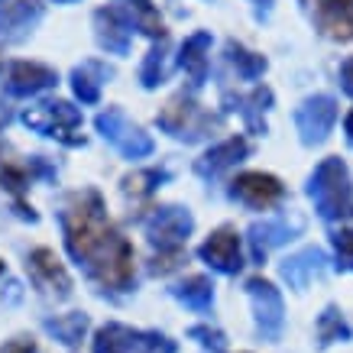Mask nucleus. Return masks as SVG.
Wrapping results in <instances>:
<instances>
[{"label": "nucleus", "instance_id": "nucleus-1", "mask_svg": "<svg viewBox=\"0 0 353 353\" xmlns=\"http://www.w3.org/2000/svg\"><path fill=\"white\" fill-rule=\"evenodd\" d=\"M65 246L78 266L94 279L101 289L130 292L137 282L133 246L104 211V198L94 188H85L68 198L62 211Z\"/></svg>", "mask_w": 353, "mask_h": 353}, {"label": "nucleus", "instance_id": "nucleus-2", "mask_svg": "<svg viewBox=\"0 0 353 353\" xmlns=\"http://www.w3.org/2000/svg\"><path fill=\"white\" fill-rule=\"evenodd\" d=\"M308 194L318 214L324 221H341V217H353V185L350 172L337 156L324 159L308 182Z\"/></svg>", "mask_w": 353, "mask_h": 353}, {"label": "nucleus", "instance_id": "nucleus-3", "mask_svg": "<svg viewBox=\"0 0 353 353\" xmlns=\"http://www.w3.org/2000/svg\"><path fill=\"white\" fill-rule=\"evenodd\" d=\"M23 123L30 130H39L46 137H55L68 143V146H78V143H85V137L78 133L81 130V114L78 108H72L68 101H43V104H36L23 114Z\"/></svg>", "mask_w": 353, "mask_h": 353}, {"label": "nucleus", "instance_id": "nucleus-4", "mask_svg": "<svg viewBox=\"0 0 353 353\" xmlns=\"http://www.w3.org/2000/svg\"><path fill=\"white\" fill-rule=\"evenodd\" d=\"M194 230V217L185 208H152L146 217V236L152 246H159V253H182L185 240Z\"/></svg>", "mask_w": 353, "mask_h": 353}, {"label": "nucleus", "instance_id": "nucleus-5", "mask_svg": "<svg viewBox=\"0 0 353 353\" xmlns=\"http://www.w3.org/2000/svg\"><path fill=\"white\" fill-rule=\"evenodd\" d=\"M97 133L108 139L114 150H120L127 159H143V156H150L152 152V139L137 127V123H130L127 114L120 108H108L104 114H97L94 120Z\"/></svg>", "mask_w": 353, "mask_h": 353}, {"label": "nucleus", "instance_id": "nucleus-6", "mask_svg": "<svg viewBox=\"0 0 353 353\" xmlns=\"http://www.w3.org/2000/svg\"><path fill=\"white\" fill-rule=\"evenodd\" d=\"M159 127L165 130V133H172L175 139L194 143V139L208 137V130L217 127V117H211L208 110H201L192 97H175V101H169V104L162 108Z\"/></svg>", "mask_w": 353, "mask_h": 353}, {"label": "nucleus", "instance_id": "nucleus-7", "mask_svg": "<svg viewBox=\"0 0 353 353\" xmlns=\"http://www.w3.org/2000/svg\"><path fill=\"white\" fill-rule=\"evenodd\" d=\"M52 179L55 172L52 165H46V159H30V162H20L13 159L10 150H0V185L7 188V192L17 198V208H20V217H26V221H36V214H32V208H26L23 204V192L30 188L32 179Z\"/></svg>", "mask_w": 353, "mask_h": 353}, {"label": "nucleus", "instance_id": "nucleus-8", "mask_svg": "<svg viewBox=\"0 0 353 353\" xmlns=\"http://www.w3.org/2000/svg\"><path fill=\"white\" fill-rule=\"evenodd\" d=\"M246 295L253 301V314H256V327L266 341H276L282 334V324H285V305H282V295L272 282L266 279H246Z\"/></svg>", "mask_w": 353, "mask_h": 353}, {"label": "nucleus", "instance_id": "nucleus-9", "mask_svg": "<svg viewBox=\"0 0 353 353\" xmlns=\"http://www.w3.org/2000/svg\"><path fill=\"white\" fill-rule=\"evenodd\" d=\"M198 256L211 269L224 272V276H236L243 269V250H240V236L230 227H221L198 246Z\"/></svg>", "mask_w": 353, "mask_h": 353}, {"label": "nucleus", "instance_id": "nucleus-10", "mask_svg": "<svg viewBox=\"0 0 353 353\" xmlns=\"http://www.w3.org/2000/svg\"><path fill=\"white\" fill-rule=\"evenodd\" d=\"M133 23H137V17L130 10H123V7H101L94 13L97 43L114 55H127L130 39H133Z\"/></svg>", "mask_w": 353, "mask_h": 353}, {"label": "nucleus", "instance_id": "nucleus-11", "mask_svg": "<svg viewBox=\"0 0 353 353\" xmlns=\"http://www.w3.org/2000/svg\"><path fill=\"white\" fill-rule=\"evenodd\" d=\"M314 26L331 39H353V0H305Z\"/></svg>", "mask_w": 353, "mask_h": 353}, {"label": "nucleus", "instance_id": "nucleus-12", "mask_svg": "<svg viewBox=\"0 0 353 353\" xmlns=\"http://www.w3.org/2000/svg\"><path fill=\"white\" fill-rule=\"evenodd\" d=\"M282 182H279L276 175H269V172H243V175H236L234 185H230V198L236 201L250 204V208H269V204H276L282 198Z\"/></svg>", "mask_w": 353, "mask_h": 353}, {"label": "nucleus", "instance_id": "nucleus-13", "mask_svg": "<svg viewBox=\"0 0 353 353\" xmlns=\"http://www.w3.org/2000/svg\"><path fill=\"white\" fill-rule=\"evenodd\" d=\"M334 120H337V104H334V97H327V94L308 97V101L299 108V114H295L299 133L308 146L311 143H321V139L331 133Z\"/></svg>", "mask_w": 353, "mask_h": 353}, {"label": "nucleus", "instance_id": "nucleus-14", "mask_svg": "<svg viewBox=\"0 0 353 353\" xmlns=\"http://www.w3.org/2000/svg\"><path fill=\"white\" fill-rule=\"evenodd\" d=\"M30 272H32V282L39 285L43 292L55 295V299H68L72 295V276L65 272V266L59 263L52 250H32L30 253Z\"/></svg>", "mask_w": 353, "mask_h": 353}, {"label": "nucleus", "instance_id": "nucleus-15", "mask_svg": "<svg viewBox=\"0 0 353 353\" xmlns=\"http://www.w3.org/2000/svg\"><path fill=\"white\" fill-rule=\"evenodd\" d=\"M59 81L49 65H39V62H13L10 65V75H7V91L13 97H32L46 91V88H52Z\"/></svg>", "mask_w": 353, "mask_h": 353}, {"label": "nucleus", "instance_id": "nucleus-16", "mask_svg": "<svg viewBox=\"0 0 353 353\" xmlns=\"http://www.w3.org/2000/svg\"><path fill=\"white\" fill-rule=\"evenodd\" d=\"M301 224L299 221H292L289 217H276V221H263V224H253L250 227V246H253V259L263 263L269 256V250L279 243H285L292 240V234H299Z\"/></svg>", "mask_w": 353, "mask_h": 353}, {"label": "nucleus", "instance_id": "nucleus-17", "mask_svg": "<svg viewBox=\"0 0 353 353\" xmlns=\"http://www.w3.org/2000/svg\"><path fill=\"white\" fill-rule=\"evenodd\" d=\"M250 152V146H246V139L243 137H230V139H224V143H217L214 150H208L201 156V159L194 162V172L198 175H217V172H224V169H230L234 162H240Z\"/></svg>", "mask_w": 353, "mask_h": 353}, {"label": "nucleus", "instance_id": "nucleus-18", "mask_svg": "<svg viewBox=\"0 0 353 353\" xmlns=\"http://www.w3.org/2000/svg\"><path fill=\"white\" fill-rule=\"evenodd\" d=\"M208 49H211V32H194L182 43V52H179V65L192 78L194 88L208 78Z\"/></svg>", "mask_w": 353, "mask_h": 353}, {"label": "nucleus", "instance_id": "nucleus-19", "mask_svg": "<svg viewBox=\"0 0 353 353\" xmlns=\"http://www.w3.org/2000/svg\"><path fill=\"white\" fill-rule=\"evenodd\" d=\"M43 17V7H39V0H13L3 7L0 13V32H7L13 39H20L26 30H32L36 23Z\"/></svg>", "mask_w": 353, "mask_h": 353}, {"label": "nucleus", "instance_id": "nucleus-20", "mask_svg": "<svg viewBox=\"0 0 353 353\" xmlns=\"http://www.w3.org/2000/svg\"><path fill=\"white\" fill-rule=\"evenodd\" d=\"M321 266H324V253L311 246V250H301V253H295L292 259L282 263V279L289 282L292 289H305L311 279L321 272Z\"/></svg>", "mask_w": 353, "mask_h": 353}, {"label": "nucleus", "instance_id": "nucleus-21", "mask_svg": "<svg viewBox=\"0 0 353 353\" xmlns=\"http://www.w3.org/2000/svg\"><path fill=\"white\" fill-rule=\"evenodd\" d=\"M110 75V68H104L101 62H85L78 65L75 72H72V88H75V94L81 104H97V97H101V81Z\"/></svg>", "mask_w": 353, "mask_h": 353}, {"label": "nucleus", "instance_id": "nucleus-22", "mask_svg": "<svg viewBox=\"0 0 353 353\" xmlns=\"http://www.w3.org/2000/svg\"><path fill=\"white\" fill-rule=\"evenodd\" d=\"M172 295L182 301L185 308L192 311H208L211 308V301H214V282L208 276H188L185 282H179Z\"/></svg>", "mask_w": 353, "mask_h": 353}, {"label": "nucleus", "instance_id": "nucleus-23", "mask_svg": "<svg viewBox=\"0 0 353 353\" xmlns=\"http://www.w3.org/2000/svg\"><path fill=\"white\" fill-rule=\"evenodd\" d=\"M46 331L52 334L59 343H65V347H75L88 334V314L72 311V314H62V318H49V321H46Z\"/></svg>", "mask_w": 353, "mask_h": 353}, {"label": "nucleus", "instance_id": "nucleus-24", "mask_svg": "<svg viewBox=\"0 0 353 353\" xmlns=\"http://www.w3.org/2000/svg\"><path fill=\"white\" fill-rule=\"evenodd\" d=\"M236 104H240V114H243V120L250 123V130H256V133L266 130L263 114H266L269 104H272V91H269V88H256L250 97H236Z\"/></svg>", "mask_w": 353, "mask_h": 353}, {"label": "nucleus", "instance_id": "nucleus-25", "mask_svg": "<svg viewBox=\"0 0 353 353\" xmlns=\"http://www.w3.org/2000/svg\"><path fill=\"white\" fill-rule=\"evenodd\" d=\"M94 353H130V327L110 321L94 334Z\"/></svg>", "mask_w": 353, "mask_h": 353}, {"label": "nucleus", "instance_id": "nucleus-26", "mask_svg": "<svg viewBox=\"0 0 353 353\" xmlns=\"http://www.w3.org/2000/svg\"><path fill=\"white\" fill-rule=\"evenodd\" d=\"M165 179H169V172H162V169L133 172V175L123 179V192H127L130 198H150V194L159 188V182H165Z\"/></svg>", "mask_w": 353, "mask_h": 353}, {"label": "nucleus", "instance_id": "nucleus-27", "mask_svg": "<svg viewBox=\"0 0 353 353\" xmlns=\"http://www.w3.org/2000/svg\"><path fill=\"white\" fill-rule=\"evenodd\" d=\"M227 55H230V62H234V68L240 72V78H259L263 72H266V59L256 52H250V49H243L240 43H227Z\"/></svg>", "mask_w": 353, "mask_h": 353}, {"label": "nucleus", "instance_id": "nucleus-28", "mask_svg": "<svg viewBox=\"0 0 353 353\" xmlns=\"http://www.w3.org/2000/svg\"><path fill=\"white\" fill-rule=\"evenodd\" d=\"M130 10H137L133 17H137V26L146 36H152V39H165V23H162L159 10L152 7V0H127Z\"/></svg>", "mask_w": 353, "mask_h": 353}, {"label": "nucleus", "instance_id": "nucleus-29", "mask_svg": "<svg viewBox=\"0 0 353 353\" xmlns=\"http://www.w3.org/2000/svg\"><path fill=\"white\" fill-rule=\"evenodd\" d=\"M318 341H321V347L337 341H350V324L343 321L337 308H324V314L318 318Z\"/></svg>", "mask_w": 353, "mask_h": 353}, {"label": "nucleus", "instance_id": "nucleus-30", "mask_svg": "<svg viewBox=\"0 0 353 353\" xmlns=\"http://www.w3.org/2000/svg\"><path fill=\"white\" fill-rule=\"evenodd\" d=\"M139 81L143 88H156L165 81V46L150 49V55L143 59V68H139Z\"/></svg>", "mask_w": 353, "mask_h": 353}, {"label": "nucleus", "instance_id": "nucleus-31", "mask_svg": "<svg viewBox=\"0 0 353 353\" xmlns=\"http://www.w3.org/2000/svg\"><path fill=\"white\" fill-rule=\"evenodd\" d=\"M188 337H194L204 350H211V353H224V347H227L224 334L214 331V327H208V324H194L192 331H188Z\"/></svg>", "mask_w": 353, "mask_h": 353}, {"label": "nucleus", "instance_id": "nucleus-32", "mask_svg": "<svg viewBox=\"0 0 353 353\" xmlns=\"http://www.w3.org/2000/svg\"><path fill=\"white\" fill-rule=\"evenodd\" d=\"M334 250H337V269L353 272V227L334 234Z\"/></svg>", "mask_w": 353, "mask_h": 353}, {"label": "nucleus", "instance_id": "nucleus-33", "mask_svg": "<svg viewBox=\"0 0 353 353\" xmlns=\"http://www.w3.org/2000/svg\"><path fill=\"white\" fill-rule=\"evenodd\" d=\"M0 353H36V341L32 337H13L0 347Z\"/></svg>", "mask_w": 353, "mask_h": 353}, {"label": "nucleus", "instance_id": "nucleus-34", "mask_svg": "<svg viewBox=\"0 0 353 353\" xmlns=\"http://www.w3.org/2000/svg\"><path fill=\"white\" fill-rule=\"evenodd\" d=\"M341 85H343V91L353 97V59H347V62L341 65Z\"/></svg>", "mask_w": 353, "mask_h": 353}, {"label": "nucleus", "instance_id": "nucleus-35", "mask_svg": "<svg viewBox=\"0 0 353 353\" xmlns=\"http://www.w3.org/2000/svg\"><path fill=\"white\" fill-rule=\"evenodd\" d=\"M347 137H350V143H353V110H350V117H347Z\"/></svg>", "mask_w": 353, "mask_h": 353}, {"label": "nucleus", "instance_id": "nucleus-36", "mask_svg": "<svg viewBox=\"0 0 353 353\" xmlns=\"http://www.w3.org/2000/svg\"><path fill=\"white\" fill-rule=\"evenodd\" d=\"M0 276H3V259H0Z\"/></svg>", "mask_w": 353, "mask_h": 353}, {"label": "nucleus", "instance_id": "nucleus-37", "mask_svg": "<svg viewBox=\"0 0 353 353\" xmlns=\"http://www.w3.org/2000/svg\"><path fill=\"white\" fill-rule=\"evenodd\" d=\"M256 3H269V0H256Z\"/></svg>", "mask_w": 353, "mask_h": 353}]
</instances>
